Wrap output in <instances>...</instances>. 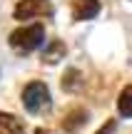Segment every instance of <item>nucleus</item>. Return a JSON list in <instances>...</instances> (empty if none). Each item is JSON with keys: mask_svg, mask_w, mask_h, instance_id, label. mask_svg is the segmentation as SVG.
<instances>
[{"mask_svg": "<svg viewBox=\"0 0 132 134\" xmlns=\"http://www.w3.org/2000/svg\"><path fill=\"white\" fill-rule=\"evenodd\" d=\"M45 40V30L43 25H30V27H18L10 32L8 42L13 50H18L20 55H30L33 50H38Z\"/></svg>", "mask_w": 132, "mask_h": 134, "instance_id": "f257e3e1", "label": "nucleus"}, {"mask_svg": "<svg viewBox=\"0 0 132 134\" xmlns=\"http://www.w3.org/2000/svg\"><path fill=\"white\" fill-rule=\"evenodd\" d=\"M50 90L45 82H30V85H25L23 90V104L28 112H33V114H43V112L50 109Z\"/></svg>", "mask_w": 132, "mask_h": 134, "instance_id": "f03ea898", "label": "nucleus"}, {"mask_svg": "<svg viewBox=\"0 0 132 134\" xmlns=\"http://www.w3.org/2000/svg\"><path fill=\"white\" fill-rule=\"evenodd\" d=\"M15 18L18 20H33V18H50L52 3L50 0H20L15 5Z\"/></svg>", "mask_w": 132, "mask_h": 134, "instance_id": "7ed1b4c3", "label": "nucleus"}, {"mask_svg": "<svg viewBox=\"0 0 132 134\" xmlns=\"http://www.w3.org/2000/svg\"><path fill=\"white\" fill-rule=\"evenodd\" d=\"M70 10H72L75 20H92V18H97L102 5H100V0H72Z\"/></svg>", "mask_w": 132, "mask_h": 134, "instance_id": "20e7f679", "label": "nucleus"}, {"mask_svg": "<svg viewBox=\"0 0 132 134\" xmlns=\"http://www.w3.org/2000/svg\"><path fill=\"white\" fill-rule=\"evenodd\" d=\"M23 129L25 127H23V122H20L18 117L0 112V134H25Z\"/></svg>", "mask_w": 132, "mask_h": 134, "instance_id": "39448f33", "label": "nucleus"}, {"mask_svg": "<svg viewBox=\"0 0 132 134\" xmlns=\"http://www.w3.org/2000/svg\"><path fill=\"white\" fill-rule=\"evenodd\" d=\"M117 112L122 117H132V85H127L122 92H120V97H117Z\"/></svg>", "mask_w": 132, "mask_h": 134, "instance_id": "423d86ee", "label": "nucleus"}, {"mask_svg": "<svg viewBox=\"0 0 132 134\" xmlns=\"http://www.w3.org/2000/svg\"><path fill=\"white\" fill-rule=\"evenodd\" d=\"M62 57H65V42H60V40H55V42L45 50V55H43V60L50 62V65L57 62V60H62Z\"/></svg>", "mask_w": 132, "mask_h": 134, "instance_id": "0eeeda50", "label": "nucleus"}, {"mask_svg": "<svg viewBox=\"0 0 132 134\" xmlns=\"http://www.w3.org/2000/svg\"><path fill=\"white\" fill-rule=\"evenodd\" d=\"M85 122H87V114H85L82 109H77V112L72 114V119H67V122H65V129H67V132H75L77 127H82Z\"/></svg>", "mask_w": 132, "mask_h": 134, "instance_id": "6e6552de", "label": "nucleus"}, {"mask_svg": "<svg viewBox=\"0 0 132 134\" xmlns=\"http://www.w3.org/2000/svg\"><path fill=\"white\" fill-rule=\"evenodd\" d=\"M115 129V122H107V124H105V129L102 132H100V134H110V132H112Z\"/></svg>", "mask_w": 132, "mask_h": 134, "instance_id": "1a4fd4ad", "label": "nucleus"}, {"mask_svg": "<svg viewBox=\"0 0 132 134\" xmlns=\"http://www.w3.org/2000/svg\"><path fill=\"white\" fill-rule=\"evenodd\" d=\"M38 134H47V132H45V129H38Z\"/></svg>", "mask_w": 132, "mask_h": 134, "instance_id": "9d476101", "label": "nucleus"}]
</instances>
